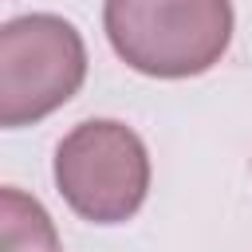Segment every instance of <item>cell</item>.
<instances>
[{"label":"cell","mask_w":252,"mask_h":252,"mask_svg":"<svg viewBox=\"0 0 252 252\" xmlns=\"http://www.w3.org/2000/svg\"><path fill=\"white\" fill-rule=\"evenodd\" d=\"M0 252H59L51 217L16 185H4L0 193Z\"/></svg>","instance_id":"4"},{"label":"cell","mask_w":252,"mask_h":252,"mask_svg":"<svg viewBox=\"0 0 252 252\" xmlns=\"http://www.w3.org/2000/svg\"><path fill=\"white\" fill-rule=\"evenodd\" d=\"M87 79V43L51 12L16 16L0 28V126L16 130L59 110Z\"/></svg>","instance_id":"3"},{"label":"cell","mask_w":252,"mask_h":252,"mask_svg":"<svg viewBox=\"0 0 252 252\" xmlns=\"http://www.w3.org/2000/svg\"><path fill=\"white\" fill-rule=\"evenodd\" d=\"M114 55L150 79L205 75L232 43V0H106Z\"/></svg>","instance_id":"1"},{"label":"cell","mask_w":252,"mask_h":252,"mask_svg":"<svg viewBox=\"0 0 252 252\" xmlns=\"http://www.w3.org/2000/svg\"><path fill=\"white\" fill-rule=\"evenodd\" d=\"M55 185L83 220L122 224L150 193L146 142L118 118L79 122L55 146Z\"/></svg>","instance_id":"2"}]
</instances>
